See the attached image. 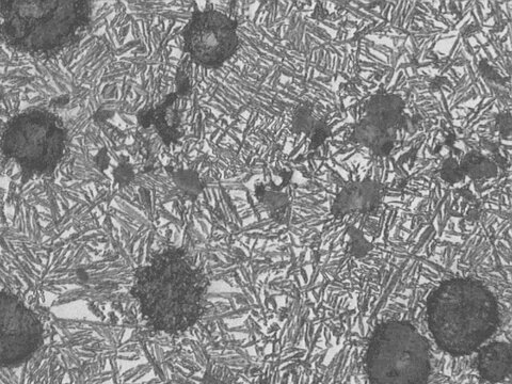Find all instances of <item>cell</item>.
Returning <instances> with one entry per match:
<instances>
[{"label":"cell","instance_id":"obj_3","mask_svg":"<svg viewBox=\"0 0 512 384\" xmlns=\"http://www.w3.org/2000/svg\"><path fill=\"white\" fill-rule=\"evenodd\" d=\"M68 134L54 112L34 108L21 112L7 124L2 148L10 162L28 175L52 173L66 153Z\"/></svg>","mask_w":512,"mask_h":384},{"label":"cell","instance_id":"obj_5","mask_svg":"<svg viewBox=\"0 0 512 384\" xmlns=\"http://www.w3.org/2000/svg\"><path fill=\"white\" fill-rule=\"evenodd\" d=\"M184 50L192 60L208 69H218L238 50L237 23L215 9L196 11L183 32Z\"/></svg>","mask_w":512,"mask_h":384},{"label":"cell","instance_id":"obj_1","mask_svg":"<svg viewBox=\"0 0 512 384\" xmlns=\"http://www.w3.org/2000/svg\"><path fill=\"white\" fill-rule=\"evenodd\" d=\"M90 18L85 2L2 3L0 38L16 52L53 57L83 38Z\"/></svg>","mask_w":512,"mask_h":384},{"label":"cell","instance_id":"obj_10","mask_svg":"<svg viewBox=\"0 0 512 384\" xmlns=\"http://www.w3.org/2000/svg\"><path fill=\"white\" fill-rule=\"evenodd\" d=\"M439 172L441 179L451 185L466 180V175H464L460 166V159L454 155L448 156L443 160Z\"/></svg>","mask_w":512,"mask_h":384},{"label":"cell","instance_id":"obj_12","mask_svg":"<svg viewBox=\"0 0 512 384\" xmlns=\"http://www.w3.org/2000/svg\"><path fill=\"white\" fill-rule=\"evenodd\" d=\"M332 137V127L326 119L315 121L311 132V149L317 150L324 146L329 138Z\"/></svg>","mask_w":512,"mask_h":384},{"label":"cell","instance_id":"obj_4","mask_svg":"<svg viewBox=\"0 0 512 384\" xmlns=\"http://www.w3.org/2000/svg\"><path fill=\"white\" fill-rule=\"evenodd\" d=\"M366 361L374 384H426L430 374L428 344L406 323L380 326L368 347Z\"/></svg>","mask_w":512,"mask_h":384},{"label":"cell","instance_id":"obj_7","mask_svg":"<svg viewBox=\"0 0 512 384\" xmlns=\"http://www.w3.org/2000/svg\"><path fill=\"white\" fill-rule=\"evenodd\" d=\"M478 371L492 382L504 380L511 370V350L505 343H493L479 352Z\"/></svg>","mask_w":512,"mask_h":384},{"label":"cell","instance_id":"obj_15","mask_svg":"<svg viewBox=\"0 0 512 384\" xmlns=\"http://www.w3.org/2000/svg\"><path fill=\"white\" fill-rule=\"evenodd\" d=\"M445 85L451 87L452 84L450 83V80L447 79V77L437 76L430 80L428 87L432 92H438L441 91Z\"/></svg>","mask_w":512,"mask_h":384},{"label":"cell","instance_id":"obj_2","mask_svg":"<svg viewBox=\"0 0 512 384\" xmlns=\"http://www.w3.org/2000/svg\"><path fill=\"white\" fill-rule=\"evenodd\" d=\"M428 323L443 350L468 355L498 327V304L483 284L467 279L448 281L430 299Z\"/></svg>","mask_w":512,"mask_h":384},{"label":"cell","instance_id":"obj_11","mask_svg":"<svg viewBox=\"0 0 512 384\" xmlns=\"http://www.w3.org/2000/svg\"><path fill=\"white\" fill-rule=\"evenodd\" d=\"M313 106L309 103H303L297 107L294 115L293 125L295 130L300 133L311 134L315 120L313 117Z\"/></svg>","mask_w":512,"mask_h":384},{"label":"cell","instance_id":"obj_8","mask_svg":"<svg viewBox=\"0 0 512 384\" xmlns=\"http://www.w3.org/2000/svg\"><path fill=\"white\" fill-rule=\"evenodd\" d=\"M460 166L466 178L487 181L498 175L499 167L494 160L478 150H472L460 159Z\"/></svg>","mask_w":512,"mask_h":384},{"label":"cell","instance_id":"obj_9","mask_svg":"<svg viewBox=\"0 0 512 384\" xmlns=\"http://www.w3.org/2000/svg\"><path fill=\"white\" fill-rule=\"evenodd\" d=\"M176 99V98H175ZM175 99L172 101H167L159 109L152 114L151 123L155 122L157 130L166 141H170L176 137V133H178V127L180 119L178 114H176V109L174 107Z\"/></svg>","mask_w":512,"mask_h":384},{"label":"cell","instance_id":"obj_6","mask_svg":"<svg viewBox=\"0 0 512 384\" xmlns=\"http://www.w3.org/2000/svg\"><path fill=\"white\" fill-rule=\"evenodd\" d=\"M38 317L18 298L0 294V365L10 366L28 359L42 342Z\"/></svg>","mask_w":512,"mask_h":384},{"label":"cell","instance_id":"obj_13","mask_svg":"<svg viewBox=\"0 0 512 384\" xmlns=\"http://www.w3.org/2000/svg\"><path fill=\"white\" fill-rule=\"evenodd\" d=\"M478 72L490 83L501 86L505 85L504 77L486 59L479 61Z\"/></svg>","mask_w":512,"mask_h":384},{"label":"cell","instance_id":"obj_14","mask_svg":"<svg viewBox=\"0 0 512 384\" xmlns=\"http://www.w3.org/2000/svg\"><path fill=\"white\" fill-rule=\"evenodd\" d=\"M511 114L510 111H503L495 116L494 130L498 132L502 138L511 136Z\"/></svg>","mask_w":512,"mask_h":384}]
</instances>
